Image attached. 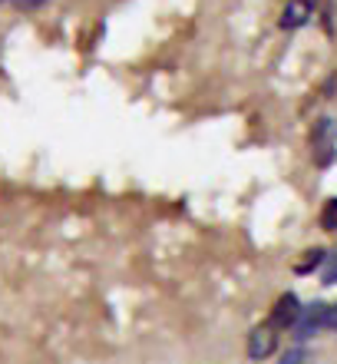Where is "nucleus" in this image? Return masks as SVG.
I'll use <instances>...</instances> for the list:
<instances>
[{
    "instance_id": "f257e3e1",
    "label": "nucleus",
    "mask_w": 337,
    "mask_h": 364,
    "mask_svg": "<svg viewBox=\"0 0 337 364\" xmlns=\"http://www.w3.org/2000/svg\"><path fill=\"white\" fill-rule=\"evenodd\" d=\"M311 146H314V159H318V166H328L331 159H334V146H337L334 119H318L314 133H311Z\"/></svg>"
},
{
    "instance_id": "f03ea898",
    "label": "nucleus",
    "mask_w": 337,
    "mask_h": 364,
    "mask_svg": "<svg viewBox=\"0 0 337 364\" xmlns=\"http://www.w3.org/2000/svg\"><path fill=\"white\" fill-rule=\"evenodd\" d=\"M324 315H328V305H321V301H314V305H304L298 311V318H294V338L298 341H308V338H314L324 328Z\"/></svg>"
},
{
    "instance_id": "7ed1b4c3",
    "label": "nucleus",
    "mask_w": 337,
    "mask_h": 364,
    "mask_svg": "<svg viewBox=\"0 0 337 364\" xmlns=\"http://www.w3.org/2000/svg\"><path fill=\"white\" fill-rule=\"evenodd\" d=\"M275 348H278V328L258 325L248 335V358L251 361H265V358H271L275 355Z\"/></svg>"
},
{
    "instance_id": "20e7f679",
    "label": "nucleus",
    "mask_w": 337,
    "mask_h": 364,
    "mask_svg": "<svg viewBox=\"0 0 337 364\" xmlns=\"http://www.w3.org/2000/svg\"><path fill=\"white\" fill-rule=\"evenodd\" d=\"M314 14V0H288L284 10H281V27L284 30H298L304 27Z\"/></svg>"
},
{
    "instance_id": "39448f33",
    "label": "nucleus",
    "mask_w": 337,
    "mask_h": 364,
    "mask_svg": "<svg viewBox=\"0 0 337 364\" xmlns=\"http://www.w3.org/2000/svg\"><path fill=\"white\" fill-rule=\"evenodd\" d=\"M301 311V301L294 295H281L275 311H271V328H291L294 325V318Z\"/></svg>"
},
{
    "instance_id": "423d86ee",
    "label": "nucleus",
    "mask_w": 337,
    "mask_h": 364,
    "mask_svg": "<svg viewBox=\"0 0 337 364\" xmlns=\"http://www.w3.org/2000/svg\"><path fill=\"white\" fill-rule=\"evenodd\" d=\"M321 282L324 285H337V252L324 255V262H321Z\"/></svg>"
},
{
    "instance_id": "0eeeda50",
    "label": "nucleus",
    "mask_w": 337,
    "mask_h": 364,
    "mask_svg": "<svg viewBox=\"0 0 337 364\" xmlns=\"http://www.w3.org/2000/svg\"><path fill=\"white\" fill-rule=\"evenodd\" d=\"M321 225L328 232H337V199H328L321 209Z\"/></svg>"
},
{
    "instance_id": "6e6552de",
    "label": "nucleus",
    "mask_w": 337,
    "mask_h": 364,
    "mask_svg": "<svg viewBox=\"0 0 337 364\" xmlns=\"http://www.w3.org/2000/svg\"><path fill=\"white\" fill-rule=\"evenodd\" d=\"M321 262H324V252L314 249V252H308V259L304 262H298V272H311L314 265H321Z\"/></svg>"
},
{
    "instance_id": "1a4fd4ad",
    "label": "nucleus",
    "mask_w": 337,
    "mask_h": 364,
    "mask_svg": "<svg viewBox=\"0 0 337 364\" xmlns=\"http://www.w3.org/2000/svg\"><path fill=\"white\" fill-rule=\"evenodd\" d=\"M304 361H308V358H304V351H301V348H291V351L281 358L278 364H304Z\"/></svg>"
},
{
    "instance_id": "9d476101",
    "label": "nucleus",
    "mask_w": 337,
    "mask_h": 364,
    "mask_svg": "<svg viewBox=\"0 0 337 364\" xmlns=\"http://www.w3.org/2000/svg\"><path fill=\"white\" fill-rule=\"evenodd\" d=\"M13 4H17L20 10H37V7H43L47 0H13Z\"/></svg>"
},
{
    "instance_id": "9b49d317",
    "label": "nucleus",
    "mask_w": 337,
    "mask_h": 364,
    "mask_svg": "<svg viewBox=\"0 0 337 364\" xmlns=\"http://www.w3.org/2000/svg\"><path fill=\"white\" fill-rule=\"evenodd\" d=\"M324 328H337V305L328 308V315H324Z\"/></svg>"
},
{
    "instance_id": "f8f14e48",
    "label": "nucleus",
    "mask_w": 337,
    "mask_h": 364,
    "mask_svg": "<svg viewBox=\"0 0 337 364\" xmlns=\"http://www.w3.org/2000/svg\"><path fill=\"white\" fill-rule=\"evenodd\" d=\"M0 4H4V0H0Z\"/></svg>"
}]
</instances>
